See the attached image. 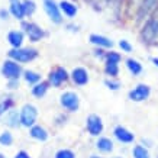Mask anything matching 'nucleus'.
Returning <instances> with one entry per match:
<instances>
[{
	"label": "nucleus",
	"instance_id": "nucleus-1",
	"mask_svg": "<svg viewBox=\"0 0 158 158\" xmlns=\"http://www.w3.org/2000/svg\"><path fill=\"white\" fill-rule=\"evenodd\" d=\"M36 57H38V52L36 49L32 48H13L12 51H9V58L18 62H29Z\"/></svg>",
	"mask_w": 158,
	"mask_h": 158
},
{
	"label": "nucleus",
	"instance_id": "nucleus-2",
	"mask_svg": "<svg viewBox=\"0 0 158 158\" xmlns=\"http://www.w3.org/2000/svg\"><path fill=\"white\" fill-rule=\"evenodd\" d=\"M20 73H22L20 65L18 64V61H15L12 58L5 61L2 65V76L7 80H18L20 77Z\"/></svg>",
	"mask_w": 158,
	"mask_h": 158
},
{
	"label": "nucleus",
	"instance_id": "nucleus-3",
	"mask_svg": "<svg viewBox=\"0 0 158 158\" xmlns=\"http://www.w3.org/2000/svg\"><path fill=\"white\" fill-rule=\"evenodd\" d=\"M36 116H38V110L34 105H25L20 110V123L26 128L34 126L36 122Z\"/></svg>",
	"mask_w": 158,
	"mask_h": 158
},
{
	"label": "nucleus",
	"instance_id": "nucleus-4",
	"mask_svg": "<svg viewBox=\"0 0 158 158\" xmlns=\"http://www.w3.org/2000/svg\"><path fill=\"white\" fill-rule=\"evenodd\" d=\"M44 9H45L48 18L52 20L54 23H61L62 22L61 9L54 0H44Z\"/></svg>",
	"mask_w": 158,
	"mask_h": 158
},
{
	"label": "nucleus",
	"instance_id": "nucleus-5",
	"mask_svg": "<svg viewBox=\"0 0 158 158\" xmlns=\"http://www.w3.org/2000/svg\"><path fill=\"white\" fill-rule=\"evenodd\" d=\"M158 36V18H152L151 20H148V23L145 25L144 31H142V38L147 42H152L155 41V38Z\"/></svg>",
	"mask_w": 158,
	"mask_h": 158
},
{
	"label": "nucleus",
	"instance_id": "nucleus-6",
	"mask_svg": "<svg viewBox=\"0 0 158 158\" xmlns=\"http://www.w3.org/2000/svg\"><path fill=\"white\" fill-rule=\"evenodd\" d=\"M60 102H61L62 107H65L70 112H76L78 109V103H80L78 102V96H77L76 93H73V91H67V93L61 94Z\"/></svg>",
	"mask_w": 158,
	"mask_h": 158
},
{
	"label": "nucleus",
	"instance_id": "nucleus-7",
	"mask_svg": "<svg viewBox=\"0 0 158 158\" xmlns=\"http://www.w3.org/2000/svg\"><path fill=\"white\" fill-rule=\"evenodd\" d=\"M87 131H89L90 135H93V136H97V135L102 134L103 123H102V119L97 115H90L87 118Z\"/></svg>",
	"mask_w": 158,
	"mask_h": 158
},
{
	"label": "nucleus",
	"instance_id": "nucleus-8",
	"mask_svg": "<svg viewBox=\"0 0 158 158\" xmlns=\"http://www.w3.org/2000/svg\"><path fill=\"white\" fill-rule=\"evenodd\" d=\"M158 0H144L138 10V19H145L149 13H152L154 10L157 9Z\"/></svg>",
	"mask_w": 158,
	"mask_h": 158
},
{
	"label": "nucleus",
	"instance_id": "nucleus-9",
	"mask_svg": "<svg viewBox=\"0 0 158 158\" xmlns=\"http://www.w3.org/2000/svg\"><path fill=\"white\" fill-rule=\"evenodd\" d=\"M23 29L32 42H36L44 36V31L36 23H23Z\"/></svg>",
	"mask_w": 158,
	"mask_h": 158
},
{
	"label": "nucleus",
	"instance_id": "nucleus-10",
	"mask_svg": "<svg viewBox=\"0 0 158 158\" xmlns=\"http://www.w3.org/2000/svg\"><path fill=\"white\" fill-rule=\"evenodd\" d=\"M148 96H149V87L145 86V84H139V86H136V89L129 91V99L135 102L145 100V99H148Z\"/></svg>",
	"mask_w": 158,
	"mask_h": 158
},
{
	"label": "nucleus",
	"instance_id": "nucleus-11",
	"mask_svg": "<svg viewBox=\"0 0 158 158\" xmlns=\"http://www.w3.org/2000/svg\"><path fill=\"white\" fill-rule=\"evenodd\" d=\"M67 78H68L67 71H65L64 68H61V67L55 68V70L51 71V74H49V83H51L52 86H55V87H58L62 81H65Z\"/></svg>",
	"mask_w": 158,
	"mask_h": 158
},
{
	"label": "nucleus",
	"instance_id": "nucleus-12",
	"mask_svg": "<svg viewBox=\"0 0 158 158\" xmlns=\"http://www.w3.org/2000/svg\"><path fill=\"white\" fill-rule=\"evenodd\" d=\"M115 136L118 141L123 142V144H131V142H134V134H131L129 131L125 129L123 126H116Z\"/></svg>",
	"mask_w": 158,
	"mask_h": 158
},
{
	"label": "nucleus",
	"instance_id": "nucleus-13",
	"mask_svg": "<svg viewBox=\"0 0 158 158\" xmlns=\"http://www.w3.org/2000/svg\"><path fill=\"white\" fill-rule=\"evenodd\" d=\"M9 12L13 15L16 19H23L25 16V9H23V3L20 0H12L10 2V7H9Z\"/></svg>",
	"mask_w": 158,
	"mask_h": 158
},
{
	"label": "nucleus",
	"instance_id": "nucleus-14",
	"mask_svg": "<svg viewBox=\"0 0 158 158\" xmlns=\"http://www.w3.org/2000/svg\"><path fill=\"white\" fill-rule=\"evenodd\" d=\"M7 42L13 48H20L22 44H23V32H20V31H10L7 34Z\"/></svg>",
	"mask_w": 158,
	"mask_h": 158
},
{
	"label": "nucleus",
	"instance_id": "nucleus-15",
	"mask_svg": "<svg viewBox=\"0 0 158 158\" xmlns=\"http://www.w3.org/2000/svg\"><path fill=\"white\" fill-rule=\"evenodd\" d=\"M71 76H73L74 83L78 84V86H84V84H87V81H89V76H87V71L84 68H74Z\"/></svg>",
	"mask_w": 158,
	"mask_h": 158
},
{
	"label": "nucleus",
	"instance_id": "nucleus-16",
	"mask_svg": "<svg viewBox=\"0 0 158 158\" xmlns=\"http://www.w3.org/2000/svg\"><path fill=\"white\" fill-rule=\"evenodd\" d=\"M90 42L97 45V47H103V48H110V47L113 45V42H112L109 38L102 36V35H96V34L90 35Z\"/></svg>",
	"mask_w": 158,
	"mask_h": 158
},
{
	"label": "nucleus",
	"instance_id": "nucleus-17",
	"mask_svg": "<svg viewBox=\"0 0 158 158\" xmlns=\"http://www.w3.org/2000/svg\"><path fill=\"white\" fill-rule=\"evenodd\" d=\"M60 9H61V12L65 16H68V18H74L77 15V7L76 5H73L71 2H67V0H62L61 3H60Z\"/></svg>",
	"mask_w": 158,
	"mask_h": 158
},
{
	"label": "nucleus",
	"instance_id": "nucleus-18",
	"mask_svg": "<svg viewBox=\"0 0 158 158\" xmlns=\"http://www.w3.org/2000/svg\"><path fill=\"white\" fill-rule=\"evenodd\" d=\"M31 136L34 139H38V141H47L48 139V132L44 129L42 126H32V129H31Z\"/></svg>",
	"mask_w": 158,
	"mask_h": 158
},
{
	"label": "nucleus",
	"instance_id": "nucleus-19",
	"mask_svg": "<svg viewBox=\"0 0 158 158\" xmlns=\"http://www.w3.org/2000/svg\"><path fill=\"white\" fill-rule=\"evenodd\" d=\"M6 123L12 126V128H18L20 123V115H18V112H15V110H10L7 112V115H6Z\"/></svg>",
	"mask_w": 158,
	"mask_h": 158
},
{
	"label": "nucleus",
	"instance_id": "nucleus-20",
	"mask_svg": "<svg viewBox=\"0 0 158 158\" xmlns=\"http://www.w3.org/2000/svg\"><path fill=\"white\" fill-rule=\"evenodd\" d=\"M97 148L103 151V152H110L112 149H113V144H112V141L107 138H100L97 141Z\"/></svg>",
	"mask_w": 158,
	"mask_h": 158
},
{
	"label": "nucleus",
	"instance_id": "nucleus-21",
	"mask_svg": "<svg viewBox=\"0 0 158 158\" xmlns=\"http://www.w3.org/2000/svg\"><path fill=\"white\" fill-rule=\"evenodd\" d=\"M126 67L129 68V71L134 74V76H138V74H141V71H142V65L139 64L136 60H128L126 61Z\"/></svg>",
	"mask_w": 158,
	"mask_h": 158
},
{
	"label": "nucleus",
	"instance_id": "nucleus-22",
	"mask_svg": "<svg viewBox=\"0 0 158 158\" xmlns=\"http://www.w3.org/2000/svg\"><path fill=\"white\" fill-rule=\"evenodd\" d=\"M48 90V84L47 83H41V84H35V87H32V94L35 97H44L45 96V93Z\"/></svg>",
	"mask_w": 158,
	"mask_h": 158
},
{
	"label": "nucleus",
	"instance_id": "nucleus-23",
	"mask_svg": "<svg viewBox=\"0 0 158 158\" xmlns=\"http://www.w3.org/2000/svg\"><path fill=\"white\" fill-rule=\"evenodd\" d=\"M12 144H13V135L10 134L9 131L2 132V134H0V145H3V147H10Z\"/></svg>",
	"mask_w": 158,
	"mask_h": 158
},
{
	"label": "nucleus",
	"instance_id": "nucleus-24",
	"mask_svg": "<svg viewBox=\"0 0 158 158\" xmlns=\"http://www.w3.org/2000/svg\"><path fill=\"white\" fill-rule=\"evenodd\" d=\"M23 9H25V15L26 16H31L34 15V12L36 10V5H35L34 0H23Z\"/></svg>",
	"mask_w": 158,
	"mask_h": 158
},
{
	"label": "nucleus",
	"instance_id": "nucleus-25",
	"mask_svg": "<svg viewBox=\"0 0 158 158\" xmlns=\"http://www.w3.org/2000/svg\"><path fill=\"white\" fill-rule=\"evenodd\" d=\"M132 154H134V158H149L148 151L144 147H141V145H136L134 151H132Z\"/></svg>",
	"mask_w": 158,
	"mask_h": 158
},
{
	"label": "nucleus",
	"instance_id": "nucleus-26",
	"mask_svg": "<svg viewBox=\"0 0 158 158\" xmlns=\"http://www.w3.org/2000/svg\"><path fill=\"white\" fill-rule=\"evenodd\" d=\"M25 80L29 83V84H35L41 80V76L36 74L35 71H25Z\"/></svg>",
	"mask_w": 158,
	"mask_h": 158
},
{
	"label": "nucleus",
	"instance_id": "nucleus-27",
	"mask_svg": "<svg viewBox=\"0 0 158 158\" xmlns=\"http://www.w3.org/2000/svg\"><path fill=\"white\" fill-rule=\"evenodd\" d=\"M12 105H13V100H12L10 97H7V99L0 102V116L3 115V113H6V112L12 107Z\"/></svg>",
	"mask_w": 158,
	"mask_h": 158
},
{
	"label": "nucleus",
	"instance_id": "nucleus-28",
	"mask_svg": "<svg viewBox=\"0 0 158 158\" xmlns=\"http://www.w3.org/2000/svg\"><path fill=\"white\" fill-rule=\"evenodd\" d=\"M118 64L116 62H106V73H107V76L110 77H115L118 76Z\"/></svg>",
	"mask_w": 158,
	"mask_h": 158
},
{
	"label": "nucleus",
	"instance_id": "nucleus-29",
	"mask_svg": "<svg viewBox=\"0 0 158 158\" xmlns=\"http://www.w3.org/2000/svg\"><path fill=\"white\" fill-rule=\"evenodd\" d=\"M55 158H76L74 157V154L70 151V149H61V151H58Z\"/></svg>",
	"mask_w": 158,
	"mask_h": 158
},
{
	"label": "nucleus",
	"instance_id": "nucleus-30",
	"mask_svg": "<svg viewBox=\"0 0 158 158\" xmlns=\"http://www.w3.org/2000/svg\"><path fill=\"white\" fill-rule=\"evenodd\" d=\"M106 60H107V62H118L120 61V55L116 52H109L107 55H106Z\"/></svg>",
	"mask_w": 158,
	"mask_h": 158
},
{
	"label": "nucleus",
	"instance_id": "nucleus-31",
	"mask_svg": "<svg viewBox=\"0 0 158 158\" xmlns=\"http://www.w3.org/2000/svg\"><path fill=\"white\" fill-rule=\"evenodd\" d=\"M119 47L123 49L125 52H131V51H132V47H131V44L128 42V41H125V39H122V41L119 42Z\"/></svg>",
	"mask_w": 158,
	"mask_h": 158
},
{
	"label": "nucleus",
	"instance_id": "nucleus-32",
	"mask_svg": "<svg viewBox=\"0 0 158 158\" xmlns=\"http://www.w3.org/2000/svg\"><path fill=\"white\" fill-rule=\"evenodd\" d=\"M106 86L109 87V89H112V90H118L120 84L118 81H110V80H107V81H106Z\"/></svg>",
	"mask_w": 158,
	"mask_h": 158
},
{
	"label": "nucleus",
	"instance_id": "nucleus-33",
	"mask_svg": "<svg viewBox=\"0 0 158 158\" xmlns=\"http://www.w3.org/2000/svg\"><path fill=\"white\" fill-rule=\"evenodd\" d=\"M7 18H9V12H7L6 9H2V10H0V19L5 20V19H7Z\"/></svg>",
	"mask_w": 158,
	"mask_h": 158
},
{
	"label": "nucleus",
	"instance_id": "nucleus-34",
	"mask_svg": "<svg viewBox=\"0 0 158 158\" xmlns=\"http://www.w3.org/2000/svg\"><path fill=\"white\" fill-rule=\"evenodd\" d=\"M15 158H31V157H29L28 152H25V151H19V152L15 155Z\"/></svg>",
	"mask_w": 158,
	"mask_h": 158
},
{
	"label": "nucleus",
	"instance_id": "nucleus-35",
	"mask_svg": "<svg viewBox=\"0 0 158 158\" xmlns=\"http://www.w3.org/2000/svg\"><path fill=\"white\" fill-rule=\"evenodd\" d=\"M18 87V80H9V89H16Z\"/></svg>",
	"mask_w": 158,
	"mask_h": 158
},
{
	"label": "nucleus",
	"instance_id": "nucleus-36",
	"mask_svg": "<svg viewBox=\"0 0 158 158\" xmlns=\"http://www.w3.org/2000/svg\"><path fill=\"white\" fill-rule=\"evenodd\" d=\"M152 62H154V64H155V65L158 67V58H152Z\"/></svg>",
	"mask_w": 158,
	"mask_h": 158
},
{
	"label": "nucleus",
	"instance_id": "nucleus-37",
	"mask_svg": "<svg viewBox=\"0 0 158 158\" xmlns=\"http://www.w3.org/2000/svg\"><path fill=\"white\" fill-rule=\"evenodd\" d=\"M0 158H6L5 155H3V154H0Z\"/></svg>",
	"mask_w": 158,
	"mask_h": 158
},
{
	"label": "nucleus",
	"instance_id": "nucleus-38",
	"mask_svg": "<svg viewBox=\"0 0 158 158\" xmlns=\"http://www.w3.org/2000/svg\"><path fill=\"white\" fill-rule=\"evenodd\" d=\"M91 158H100V157H96V155H91Z\"/></svg>",
	"mask_w": 158,
	"mask_h": 158
},
{
	"label": "nucleus",
	"instance_id": "nucleus-39",
	"mask_svg": "<svg viewBox=\"0 0 158 158\" xmlns=\"http://www.w3.org/2000/svg\"><path fill=\"white\" fill-rule=\"evenodd\" d=\"M157 158H158V149H157Z\"/></svg>",
	"mask_w": 158,
	"mask_h": 158
}]
</instances>
